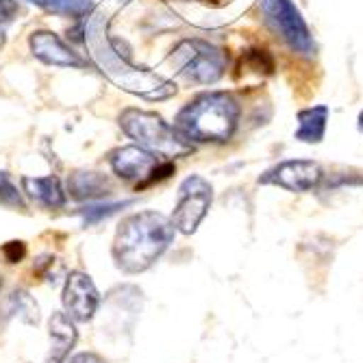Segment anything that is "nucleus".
<instances>
[{"label":"nucleus","mask_w":363,"mask_h":363,"mask_svg":"<svg viewBox=\"0 0 363 363\" xmlns=\"http://www.w3.org/2000/svg\"><path fill=\"white\" fill-rule=\"evenodd\" d=\"M85 42L91 50V59L101 68V72L113 81L118 87L142 96L146 101H166L177 94V85L146 68H138L128 57H122L113 42L107 35V20L96 13L89 18L85 26Z\"/></svg>","instance_id":"f257e3e1"},{"label":"nucleus","mask_w":363,"mask_h":363,"mask_svg":"<svg viewBox=\"0 0 363 363\" xmlns=\"http://www.w3.org/2000/svg\"><path fill=\"white\" fill-rule=\"evenodd\" d=\"M174 230L172 220L157 211L128 216L113 240V259L118 268L128 274L148 270L174 242Z\"/></svg>","instance_id":"f03ea898"},{"label":"nucleus","mask_w":363,"mask_h":363,"mask_svg":"<svg viewBox=\"0 0 363 363\" xmlns=\"http://www.w3.org/2000/svg\"><path fill=\"white\" fill-rule=\"evenodd\" d=\"M240 120V105L226 91H209L187 103L174 128L187 142H228Z\"/></svg>","instance_id":"7ed1b4c3"},{"label":"nucleus","mask_w":363,"mask_h":363,"mask_svg":"<svg viewBox=\"0 0 363 363\" xmlns=\"http://www.w3.org/2000/svg\"><path fill=\"white\" fill-rule=\"evenodd\" d=\"M120 126L130 140H135L142 148L163 159L183 157L191 152V144L179 130L152 111L126 109L120 116Z\"/></svg>","instance_id":"20e7f679"},{"label":"nucleus","mask_w":363,"mask_h":363,"mask_svg":"<svg viewBox=\"0 0 363 363\" xmlns=\"http://www.w3.org/2000/svg\"><path fill=\"white\" fill-rule=\"evenodd\" d=\"M170 59L187 81L201 85H211L220 81L226 70L224 52L218 46L198 38L183 40L181 44H177Z\"/></svg>","instance_id":"39448f33"},{"label":"nucleus","mask_w":363,"mask_h":363,"mask_svg":"<svg viewBox=\"0 0 363 363\" xmlns=\"http://www.w3.org/2000/svg\"><path fill=\"white\" fill-rule=\"evenodd\" d=\"M113 172L128 183H135L138 189L155 185L174 174V163L166 161L159 155L148 152L142 146H124L111 152Z\"/></svg>","instance_id":"423d86ee"},{"label":"nucleus","mask_w":363,"mask_h":363,"mask_svg":"<svg viewBox=\"0 0 363 363\" xmlns=\"http://www.w3.org/2000/svg\"><path fill=\"white\" fill-rule=\"evenodd\" d=\"M261 13L266 18V24L294 52L303 57L315 55L311 30L291 0H261Z\"/></svg>","instance_id":"0eeeda50"},{"label":"nucleus","mask_w":363,"mask_h":363,"mask_svg":"<svg viewBox=\"0 0 363 363\" xmlns=\"http://www.w3.org/2000/svg\"><path fill=\"white\" fill-rule=\"evenodd\" d=\"M213 201V189L203 177H187L179 187V201L174 207L172 224L181 233L191 235L207 216Z\"/></svg>","instance_id":"6e6552de"},{"label":"nucleus","mask_w":363,"mask_h":363,"mask_svg":"<svg viewBox=\"0 0 363 363\" xmlns=\"http://www.w3.org/2000/svg\"><path fill=\"white\" fill-rule=\"evenodd\" d=\"M322 168L318 161L311 159H287L281 161L279 166L268 170L259 179L263 185H277L289 191H309L320 185L322 181Z\"/></svg>","instance_id":"1a4fd4ad"},{"label":"nucleus","mask_w":363,"mask_h":363,"mask_svg":"<svg viewBox=\"0 0 363 363\" xmlns=\"http://www.w3.org/2000/svg\"><path fill=\"white\" fill-rule=\"evenodd\" d=\"M63 309L65 315L74 322H89L98 309V289L94 285V281L89 279V274L85 272H70L68 281H65L63 287Z\"/></svg>","instance_id":"9d476101"},{"label":"nucleus","mask_w":363,"mask_h":363,"mask_svg":"<svg viewBox=\"0 0 363 363\" xmlns=\"http://www.w3.org/2000/svg\"><path fill=\"white\" fill-rule=\"evenodd\" d=\"M30 52L48 65H61V68H85V59H81L72 48L65 46L55 33L38 30L28 40Z\"/></svg>","instance_id":"9b49d317"},{"label":"nucleus","mask_w":363,"mask_h":363,"mask_svg":"<svg viewBox=\"0 0 363 363\" xmlns=\"http://www.w3.org/2000/svg\"><path fill=\"white\" fill-rule=\"evenodd\" d=\"M50 331V350L44 359V363H65L70 350L74 348L77 340H79V331L74 326V320H70L65 313L57 311L50 318L48 324Z\"/></svg>","instance_id":"f8f14e48"},{"label":"nucleus","mask_w":363,"mask_h":363,"mask_svg":"<svg viewBox=\"0 0 363 363\" xmlns=\"http://www.w3.org/2000/svg\"><path fill=\"white\" fill-rule=\"evenodd\" d=\"M68 191L74 201H94L111 194V183L101 172H74L68 181Z\"/></svg>","instance_id":"ddd939ff"},{"label":"nucleus","mask_w":363,"mask_h":363,"mask_svg":"<svg viewBox=\"0 0 363 363\" xmlns=\"http://www.w3.org/2000/svg\"><path fill=\"white\" fill-rule=\"evenodd\" d=\"M22 187L33 201H38L44 207L57 209L65 205V191L61 189V183L57 177H38V179L24 177Z\"/></svg>","instance_id":"4468645a"},{"label":"nucleus","mask_w":363,"mask_h":363,"mask_svg":"<svg viewBox=\"0 0 363 363\" xmlns=\"http://www.w3.org/2000/svg\"><path fill=\"white\" fill-rule=\"evenodd\" d=\"M13 318H20L26 324H38L40 322V307L30 298V294L24 289L11 291L7 298L0 303V322H9Z\"/></svg>","instance_id":"2eb2a0df"},{"label":"nucleus","mask_w":363,"mask_h":363,"mask_svg":"<svg viewBox=\"0 0 363 363\" xmlns=\"http://www.w3.org/2000/svg\"><path fill=\"white\" fill-rule=\"evenodd\" d=\"M326 120H328L326 105H315V107L298 111V130H296V140L307 142V144L322 142L324 130H326Z\"/></svg>","instance_id":"dca6fc26"},{"label":"nucleus","mask_w":363,"mask_h":363,"mask_svg":"<svg viewBox=\"0 0 363 363\" xmlns=\"http://www.w3.org/2000/svg\"><path fill=\"white\" fill-rule=\"evenodd\" d=\"M28 3L38 5L50 13L57 16H70V18H81L91 11L89 0H28Z\"/></svg>","instance_id":"f3484780"},{"label":"nucleus","mask_w":363,"mask_h":363,"mask_svg":"<svg viewBox=\"0 0 363 363\" xmlns=\"http://www.w3.org/2000/svg\"><path fill=\"white\" fill-rule=\"evenodd\" d=\"M0 205L13 207V209H24V198L7 172H0Z\"/></svg>","instance_id":"a211bd4d"},{"label":"nucleus","mask_w":363,"mask_h":363,"mask_svg":"<svg viewBox=\"0 0 363 363\" xmlns=\"http://www.w3.org/2000/svg\"><path fill=\"white\" fill-rule=\"evenodd\" d=\"M128 205H130V203H107V205H91V207H85V209H81L79 213L83 216L85 224H96V222H101V220H105V218H109V216L118 213L120 209H124V207H128Z\"/></svg>","instance_id":"6ab92c4d"},{"label":"nucleus","mask_w":363,"mask_h":363,"mask_svg":"<svg viewBox=\"0 0 363 363\" xmlns=\"http://www.w3.org/2000/svg\"><path fill=\"white\" fill-rule=\"evenodd\" d=\"M18 11L16 0H0V35H5L9 24L18 18Z\"/></svg>","instance_id":"aec40b11"},{"label":"nucleus","mask_w":363,"mask_h":363,"mask_svg":"<svg viewBox=\"0 0 363 363\" xmlns=\"http://www.w3.org/2000/svg\"><path fill=\"white\" fill-rule=\"evenodd\" d=\"M3 252H5V257H7V261H9V263H18V261H22V259H24L26 248H24V244H22V242H9V244L3 248Z\"/></svg>","instance_id":"412c9836"},{"label":"nucleus","mask_w":363,"mask_h":363,"mask_svg":"<svg viewBox=\"0 0 363 363\" xmlns=\"http://www.w3.org/2000/svg\"><path fill=\"white\" fill-rule=\"evenodd\" d=\"M70 363H107L103 357H98L96 352H79L70 359Z\"/></svg>","instance_id":"4be33fe9"},{"label":"nucleus","mask_w":363,"mask_h":363,"mask_svg":"<svg viewBox=\"0 0 363 363\" xmlns=\"http://www.w3.org/2000/svg\"><path fill=\"white\" fill-rule=\"evenodd\" d=\"M201 3H211V5H224V3H228V0H201Z\"/></svg>","instance_id":"5701e85b"},{"label":"nucleus","mask_w":363,"mask_h":363,"mask_svg":"<svg viewBox=\"0 0 363 363\" xmlns=\"http://www.w3.org/2000/svg\"><path fill=\"white\" fill-rule=\"evenodd\" d=\"M359 128H361V130H363V111H361V113H359Z\"/></svg>","instance_id":"b1692460"},{"label":"nucleus","mask_w":363,"mask_h":363,"mask_svg":"<svg viewBox=\"0 0 363 363\" xmlns=\"http://www.w3.org/2000/svg\"><path fill=\"white\" fill-rule=\"evenodd\" d=\"M0 287H3V277H0Z\"/></svg>","instance_id":"393cba45"}]
</instances>
